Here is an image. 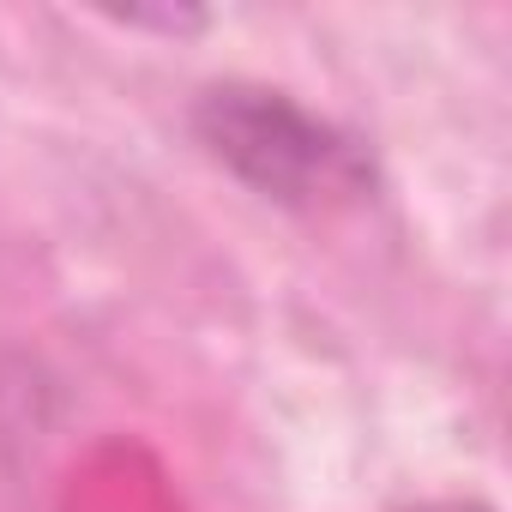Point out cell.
<instances>
[{
  "label": "cell",
  "instance_id": "6da1fadb",
  "mask_svg": "<svg viewBox=\"0 0 512 512\" xmlns=\"http://www.w3.org/2000/svg\"><path fill=\"white\" fill-rule=\"evenodd\" d=\"M199 139L217 163H229L247 187H260L284 205H320L332 193H362L368 163L362 151L296 109L284 91H253V85H217L199 103Z\"/></svg>",
  "mask_w": 512,
  "mask_h": 512
},
{
  "label": "cell",
  "instance_id": "7a4b0ae2",
  "mask_svg": "<svg viewBox=\"0 0 512 512\" xmlns=\"http://www.w3.org/2000/svg\"><path fill=\"white\" fill-rule=\"evenodd\" d=\"M422 512H488L482 500H434V506H422Z\"/></svg>",
  "mask_w": 512,
  "mask_h": 512
}]
</instances>
